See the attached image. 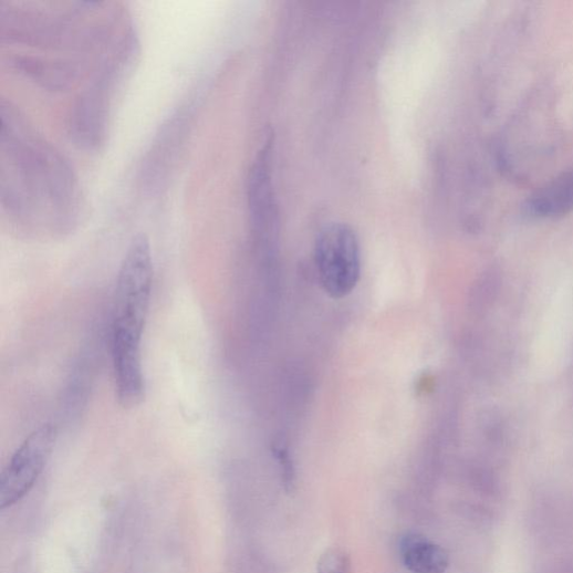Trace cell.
<instances>
[{"mask_svg": "<svg viewBox=\"0 0 573 573\" xmlns=\"http://www.w3.org/2000/svg\"><path fill=\"white\" fill-rule=\"evenodd\" d=\"M0 200L22 226L63 231L83 211L77 176L70 162L37 134L11 103H2Z\"/></svg>", "mask_w": 573, "mask_h": 573, "instance_id": "cell-1", "label": "cell"}, {"mask_svg": "<svg viewBox=\"0 0 573 573\" xmlns=\"http://www.w3.org/2000/svg\"><path fill=\"white\" fill-rule=\"evenodd\" d=\"M154 281L149 239L133 238L123 259L116 285L112 353L116 394L124 409L145 399L142 340L149 314Z\"/></svg>", "mask_w": 573, "mask_h": 573, "instance_id": "cell-2", "label": "cell"}, {"mask_svg": "<svg viewBox=\"0 0 573 573\" xmlns=\"http://www.w3.org/2000/svg\"><path fill=\"white\" fill-rule=\"evenodd\" d=\"M315 257L323 289L331 298L340 300L355 290L361 277V250L350 226L325 227L319 235Z\"/></svg>", "mask_w": 573, "mask_h": 573, "instance_id": "cell-3", "label": "cell"}, {"mask_svg": "<svg viewBox=\"0 0 573 573\" xmlns=\"http://www.w3.org/2000/svg\"><path fill=\"white\" fill-rule=\"evenodd\" d=\"M58 428L46 423L34 429L13 454L0 476V509L20 502L33 489L51 458Z\"/></svg>", "mask_w": 573, "mask_h": 573, "instance_id": "cell-4", "label": "cell"}, {"mask_svg": "<svg viewBox=\"0 0 573 573\" xmlns=\"http://www.w3.org/2000/svg\"><path fill=\"white\" fill-rule=\"evenodd\" d=\"M124 58L111 61L77 98L71 116V136L80 147L101 148L107 134V119L114 84L123 67Z\"/></svg>", "mask_w": 573, "mask_h": 573, "instance_id": "cell-5", "label": "cell"}, {"mask_svg": "<svg viewBox=\"0 0 573 573\" xmlns=\"http://www.w3.org/2000/svg\"><path fill=\"white\" fill-rule=\"evenodd\" d=\"M522 211L536 219L562 218L573 211V167L539 187L523 204Z\"/></svg>", "mask_w": 573, "mask_h": 573, "instance_id": "cell-6", "label": "cell"}, {"mask_svg": "<svg viewBox=\"0 0 573 573\" xmlns=\"http://www.w3.org/2000/svg\"><path fill=\"white\" fill-rule=\"evenodd\" d=\"M10 65L20 74L50 90L67 87L79 74L77 64L65 60L15 56Z\"/></svg>", "mask_w": 573, "mask_h": 573, "instance_id": "cell-7", "label": "cell"}, {"mask_svg": "<svg viewBox=\"0 0 573 573\" xmlns=\"http://www.w3.org/2000/svg\"><path fill=\"white\" fill-rule=\"evenodd\" d=\"M400 554L405 566L414 573H445L449 565L447 552L418 534L402 539Z\"/></svg>", "mask_w": 573, "mask_h": 573, "instance_id": "cell-8", "label": "cell"}, {"mask_svg": "<svg viewBox=\"0 0 573 573\" xmlns=\"http://www.w3.org/2000/svg\"><path fill=\"white\" fill-rule=\"evenodd\" d=\"M317 573H352L350 555L340 548L326 550L317 562Z\"/></svg>", "mask_w": 573, "mask_h": 573, "instance_id": "cell-9", "label": "cell"}]
</instances>
